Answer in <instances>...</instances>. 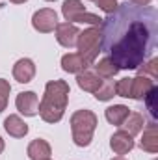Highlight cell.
<instances>
[{
  "label": "cell",
  "mask_w": 158,
  "mask_h": 160,
  "mask_svg": "<svg viewBox=\"0 0 158 160\" xmlns=\"http://www.w3.org/2000/svg\"><path fill=\"white\" fill-rule=\"evenodd\" d=\"M101 24V52H108L119 69H138L156 48L158 13L153 6L119 4Z\"/></svg>",
  "instance_id": "obj_1"
},
{
  "label": "cell",
  "mask_w": 158,
  "mask_h": 160,
  "mask_svg": "<svg viewBox=\"0 0 158 160\" xmlns=\"http://www.w3.org/2000/svg\"><path fill=\"white\" fill-rule=\"evenodd\" d=\"M69 84L65 80H50L45 86V95L39 102V114L45 123L62 121L69 102Z\"/></svg>",
  "instance_id": "obj_2"
},
{
  "label": "cell",
  "mask_w": 158,
  "mask_h": 160,
  "mask_svg": "<svg viewBox=\"0 0 158 160\" xmlns=\"http://www.w3.org/2000/svg\"><path fill=\"white\" fill-rule=\"evenodd\" d=\"M97 125H99V119L91 110H77L71 116V132H73L75 145L87 147L93 140V132Z\"/></svg>",
  "instance_id": "obj_3"
},
{
  "label": "cell",
  "mask_w": 158,
  "mask_h": 160,
  "mask_svg": "<svg viewBox=\"0 0 158 160\" xmlns=\"http://www.w3.org/2000/svg\"><path fill=\"white\" fill-rule=\"evenodd\" d=\"M77 47H78L80 56H84L93 65V62L97 60V56L101 52V30H99V26H91V28H86L84 32H80L78 39H77Z\"/></svg>",
  "instance_id": "obj_4"
},
{
  "label": "cell",
  "mask_w": 158,
  "mask_h": 160,
  "mask_svg": "<svg viewBox=\"0 0 158 160\" xmlns=\"http://www.w3.org/2000/svg\"><path fill=\"white\" fill-rule=\"evenodd\" d=\"M32 26L34 30H37L41 34H50L56 30L58 26V13L50 8H43V9H37L32 17Z\"/></svg>",
  "instance_id": "obj_5"
},
{
  "label": "cell",
  "mask_w": 158,
  "mask_h": 160,
  "mask_svg": "<svg viewBox=\"0 0 158 160\" xmlns=\"http://www.w3.org/2000/svg\"><path fill=\"white\" fill-rule=\"evenodd\" d=\"M15 106H17V110H19L22 116L34 118V116H37V112H39V99H37V95H36L34 91H22V93L17 95Z\"/></svg>",
  "instance_id": "obj_6"
},
{
  "label": "cell",
  "mask_w": 158,
  "mask_h": 160,
  "mask_svg": "<svg viewBox=\"0 0 158 160\" xmlns=\"http://www.w3.org/2000/svg\"><path fill=\"white\" fill-rule=\"evenodd\" d=\"M78 34H80V30L73 22H58V26H56V41L62 47H65V48L77 47Z\"/></svg>",
  "instance_id": "obj_7"
},
{
  "label": "cell",
  "mask_w": 158,
  "mask_h": 160,
  "mask_svg": "<svg viewBox=\"0 0 158 160\" xmlns=\"http://www.w3.org/2000/svg\"><path fill=\"white\" fill-rule=\"evenodd\" d=\"M36 77V63L30 58H21L13 65V78L19 84H28Z\"/></svg>",
  "instance_id": "obj_8"
},
{
  "label": "cell",
  "mask_w": 158,
  "mask_h": 160,
  "mask_svg": "<svg viewBox=\"0 0 158 160\" xmlns=\"http://www.w3.org/2000/svg\"><path fill=\"white\" fill-rule=\"evenodd\" d=\"M89 67H91V63H89L84 56H80L78 52H69V54H65V56L62 58V69H63L65 73H75V75H78V73L89 69Z\"/></svg>",
  "instance_id": "obj_9"
},
{
  "label": "cell",
  "mask_w": 158,
  "mask_h": 160,
  "mask_svg": "<svg viewBox=\"0 0 158 160\" xmlns=\"http://www.w3.org/2000/svg\"><path fill=\"white\" fill-rule=\"evenodd\" d=\"M110 147H112V151H114L116 155L123 157V155H126V153H130V151L134 149V140H132V136H130L128 132L117 130V132L112 134V138H110Z\"/></svg>",
  "instance_id": "obj_10"
},
{
  "label": "cell",
  "mask_w": 158,
  "mask_h": 160,
  "mask_svg": "<svg viewBox=\"0 0 158 160\" xmlns=\"http://www.w3.org/2000/svg\"><path fill=\"white\" fill-rule=\"evenodd\" d=\"M140 147L147 153H158V127L155 121L143 127V136L140 142Z\"/></svg>",
  "instance_id": "obj_11"
},
{
  "label": "cell",
  "mask_w": 158,
  "mask_h": 160,
  "mask_svg": "<svg viewBox=\"0 0 158 160\" xmlns=\"http://www.w3.org/2000/svg\"><path fill=\"white\" fill-rule=\"evenodd\" d=\"M102 82H104V80L101 78L97 73L89 71V69H86V71H82V73L77 75V84H78V88L84 89V91H89V93H95V91L102 86Z\"/></svg>",
  "instance_id": "obj_12"
},
{
  "label": "cell",
  "mask_w": 158,
  "mask_h": 160,
  "mask_svg": "<svg viewBox=\"0 0 158 160\" xmlns=\"http://www.w3.org/2000/svg\"><path fill=\"white\" fill-rule=\"evenodd\" d=\"M26 155H28L30 160H47L52 155V147H50V143L47 140L37 138V140L30 142V145L26 149Z\"/></svg>",
  "instance_id": "obj_13"
},
{
  "label": "cell",
  "mask_w": 158,
  "mask_h": 160,
  "mask_svg": "<svg viewBox=\"0 0 158 160\" xmlns=\"http://www.w3.org/2000/svg\"><path fill=\"white\" fill-rule=\"evenodd\" d=\"M4 128L11 138H24L28 134V125L21 119L19 116L11 114L4 119Z\"/></svg>",
  "instance_id": "obj_14"
},
{
  "label": "cell",
  "mask_w": 158,
  "mask_h": 160,
  "mask_svg": "<svg viewBox=\"0 0 158 160\" xmlns=\"http://www.w3.org/2000/svg\"><path fill=\"white\" fill-rule=\"evenodd\" d=\"M155 88V80L149 78V77H143V75H138L136 78H132V97L130 99H136V101H143V97Z\"/></svg>",
  "instance_id": "obj_15"
},
{
  "label": "cell",
  "mask_w": 158,
  "mask_h": 160,
  "mask_svg": "<svg viewBox=\"0 0 158 160\" xmlns=\"http://www.w3.org/2000/svg\"><path fill=\"white\" fill-rule=\"evenodd\" d=\"M128 114H130V110H128V106H125V104H114V106H108V108L104 110L106 121L112 123V125H116V127H121V125L125 123V119L128 118Z\"/></svg>",
  "instance_id": "obj_16"
},
{
  "label": "cell",
  "mask_w": 158,
  "mask_h": 160,
  "mask_svg": "<svg viewBox=\"0 0 158 160\" xmlns=\"http://www.w3.org/2000/svg\"><path fill=\"white\" fill-rule=\"evenodd\" d=\"M95 73H97L101 78L108 80V78H114V77L117 75L119 67L116 65V62H114L110 56H106V58L99 60V63H95Z\"/></svg>",
  "instance_id": "obj_17"
},
{
  "label": "cell",
  "mask_w": 158,
  "mask_h": 160,
  "mask_svg": "<svg viewBox=\"0 0 158 160\" xmlns=\"http://www.w3.org/2000/svg\"><path fill=\"white\" fill-rule=\"evenodd\" d=\"M121 127H123V130L128 132L130 136H136V134H140V132L143 130V127H145V118H143L141 114H138V112H130L128 118L125 119V123H123Z\"/></svg>",
  "instance_id": "obj_18"
},
{
  "label": "cell",
  "mask_w": 158,
  "mask_h": 160,
  "mask_svg": "<svg viewBox=\"0 0 158 160\" xmlns=\"http://www.w3.org/2000/svg\"><path fill=\"white\" fill-rule=\"evenodd\" d=\"M84 11H86V8L80 0H65L62 4V13H63V19L67 22H75V19Z\"/></svg>",
  "instance_id": "obj_19"
},
{
  "label": "cell",
  "mask_w": 158,
  "mask_h": 160,
  "mask_svg": "<svg viewBox=\"0 0 158 160\" xmlns=\"http://www.w3.org/2000/svg\"><path fill=\"white\" fill-rule=\"evenodd\" d=\"M156 99H158V88L155 86L145 97H143V102H145V108L149 110V116H151V121H156V116H158V108H156Z\"/></svg>",
  "instance_id": "obj_20"
},
{
  "label": "cell",
  "mask_w": 158,
  "mask_h": 160,
  "mask_svg": "<svg viewBox=\"0 0 158 160\" xmlns=\"http://www.w3.org/2000/svg\"><path fill=\"white\" fill-rule=\"evenodd\" d=\"M138 73L143 77H151L153 80L158 78V58H151L149 62H143L138 67Z\"/></svg>",
  "instance_id": "obj_21"
},
{
  "label": "cell",
  "mask_w": 158,
  "mask_h": 160,
  "mask_svg": "<svg viewBox=\"0 0 158 160\" xmlns=\"http://www.w3.org/2000/svg\"><path fill=\"white\" fill-rule=\"evenodd\" d=\"M114 89H116V95L130 99L132 97V78H121L117 84H114Z\"/></svg>",
  "instance_id": "obj_22"
},
{
  "label": "cell",
  "mask_w": 158,
  "mask_h": 160,
  "mask_svg": "<svg viewBox=\"0 0 158 160\" xmlns=\"http://www.w3.org/2000/svg\"><path fill=\"white\" fill-rule=\"evenodd\" d=\"M93 95H95V99H97V101H102V102H104V101L114 99V97H116L114 84H104V82H102V86H101V88H99Z\"/></svg>",
  "instance_id": "obj_23"
},
{
  "label": "cell",
  "mask_w": 158,
  "mask_h": 160,
  "mask_svg": "<svg viewBox=\"0 0 158 160\" xmlns=\"http://www.w3.org/2000/svg\"><path fill=\"white\" fill-rule=\"evenodd\" d=\"M9 91H11V86L6 78H0V114L6 110L7 106V97H9Z\"/></svg>",
  "instance_id": "obj_24"
},
{
  "label": "cell",
  "mask_w": 158,
  "mask_h": 160,
  "mask_svg": "<svg viewBox=\"0 0 158 160\" xmlns=\"http://www.w3.org/2000/svg\"><path fill=\"white\" fill-rule=\"evenodd\" d=\"M75 22H87V24H91V26H99V24L102 22V19H101L99 15H95V13L84 11V13H80L78 17L75 19Z\"/></svg>",
  "instance_id": "obj_25"
},
{
  "label": "cell",
  "mask_w": 158,
  "mask_h": 160,
  "mask_svg": "<svg viewBox=\"0 0 158 160\" xmlns=\"http://www.w3.org/2000/svg\"><path fill=\"white\" fill-rule=\"evenodd\" d=\"M102 11H106V13H112V11H116V8H117V0H93Z\"/></svg>",
  "instance_id": "obj_26"
},
{
  "label": "cell",
  "mask_w": 158,
  "mask_h": 160,
  "mask_svg": "<svg viewBox=\"0 0 158 160\" xmlns=\"http://www.w3.org/2000/svg\"><path fill=\"white\" fill-rule=\"evenodd\" d=\"M126 2H130V4H136V6H149L153 0H126Z\"/></svg>",
  "instance_id": "obj_27"
},
{
  "label": "cell",
  "mask_w": 158,
  "mask_h": 160,
  "mask_svg": "<svg viewBox=\"0 0 158 160\" xmlns=\"http://www.w3.org/2000/svg\"><path fill=\"white\" fill-rule=\"evenodd\" d=\"M4 147H6V143H4V140H2V136H0V153L4 151Z\"/></svg>",
  "instance_id": "obj_28"
},
{
  "label": "cell",
  "mask_w": 158,
  "mask_h": 160,
  "mask_svg": "<svg viewBox=\"0 0 158 160\" xmlns=\"http://www.w3.org/2000/svg\"><path fill=\"white\" fill-rule=\"evenodd\" d=\"M9 2H13V4H24L26 0H9Z\"/></svg>",
  "instance_id": "obj_29"
},
{
  "label": "cell",
  "mask_w": 158,
  "mask_h": 160,
  "mask_svg": "<svg viewBox=\"0 0 158 160\" xmlns=\"http://www.w3.org/2000/svg\"><path fill=\"white\" fill-rule=\"evenodd\" d=\"M112 160H126V158H123V157H116V158H112Z\"/></svg>",
  "instance_id": "obj_30"
},
{
  "label": "cell",
  "mask_w": 158,
  "mask_h": 160,
  "mask_svg": "<svg viewBox=\"0 0 158 160\" xmlns=\"http://www.w3.org/2000/svg\"><path fill=\"white\" fill-rule=\"evenodd\" d=\"M47 2H56V0H47Z\"/></svg>",
  "instance_id": "obj_31"
},
{
  "label": "cell",
  "mask_w": 158,
  "mask_h": 160,
  "mask_svg": "<svg viewBox=\"0 0 158 160\" xmlns=\"http://www.w3.org/2000/svg\"><path fill=\"white\" fill-rule=\"evenodd\" d=\"M47 160H50V158H47Z\"/></svg>",
  "instance_id": "obj_32"
},
{
  "label": "cell",
  "mask_w": 158,
  "mask_h": 160,
  "mask_svg": "<svg viewBox=\"0 0 158 160\" xmlns=\"http://www.w3.org/2000/svg\"><path fill=\"white\" fill-rule=\"evenodd\" d=\"M155 160H156V158H155Z\"/></svg>",
  "instance_id": "obj_33"
}]
</instances>
